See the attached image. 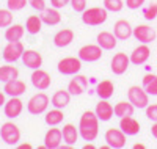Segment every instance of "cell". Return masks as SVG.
Instances as JSON below:
<instances>
[{
  "mask_svg": "<svg viewBox=\"0 0 157 149\" xmlns=\"http://www.w3.org/2000/svg\"><path fill=\"white\" fill-rule=\"evenodd\" d=\"M113 33H115V36L118 39H123L124 41V39H129L130 36L134 35V29H132V25L129 24V21L120 19L113 27Z\"/></svg>",
  "mask_w": 157,
  "mask_h": 149,
  "instance_id": "20",
  "label": "cell"
},
{
  "mask_svg": "<svg viewBox=\"0 0 157 149\" xmlns=\"http://www.w3.org/2000/svg\"><path fill=\"white\" fill-rule=\"evenodd\" d=\"M143 88L151 96H157V75L155 74H146L143 77Z\"/></svg>",
  "mask_w": 157,
  "mask_h": 149,
  "instance_id": "33",
  "label": "cell"
},
{
  "mask_svg": "<svg viewBox=\"0 0 157 149\" xmlns=\"http://www.w3.org/2000/svg\"><path fill=\"white\" fill-rule=\"evenodd\" d=\"M69 3L75 13H83L86 10V0H71Z\"/></svg>",
  "mask_w": 157,
  "mask_h": 149,
  "instance_id": "38",
  "label": "cell"
},
{
  "mask_svg": "<svg viewBox=\"0 0 157 149\" xmlns=\"http://www.w3.org/2000/svg\"><path fill=\"white\" fill-rule=\"evenodd\" d=\"M113 112H115V116H118V118L132 116L134 112H135V107L130 104L129 101H127V102H118V104L113 107Z\"/></svg>",
  "mask_w": 157,
  "mask_h": 149,
  "instance_id": "30",
  "label": "cell"
},
{
  "mask_svg": "<svg viewBox=\"0 0 157 149\" xmlns=\"http://www.w3.org/2000/svg\"><path fill=\"white\" fill-rule=\"evenodd\" d=\"M30 78H32V85L36 90H39V91H46L50 86V83H52L50 75L46 71H43L41 67H39V69H33Z\"/></svg>",
  "mask_w": 157,
  "mask_h": 149,
  "instance_id": "11",
  "label": "cell"
},
{
  "mask_svg": "<svg viewBox=\"0 0 157 149\" xmlns=\"http://www.w3.org/2000/svg\"><path fill=\"white\" fill-rule=\"evenodd\" d=\"M61 141H63V133L55 126L49 129L44 135V147L47 149H58L61 146Z\"/></svg>",
  "mask_w": 157,
  "mask_h": 149,
  "instance_id": "13",
  "label": "cell"
},
{
  "mask_svg": "<svg viewBox=\"0 0 157 149\" xmlns=\"http://www.w3.org/2000/svg\"><path fill=\"white\" fill-rule=\"evenodd\" d=\"M0 138H2L5 141V144H8V146H16L21 141V130L14 123L8 121V123H5L2 126V129H0Z\"/></svg>",
  "mask_w": 157,
  "mask_h": 149,
  "instance_id": "5",
  "label": "cell"
},
{
  "mask_svg": "<svg viewBox=\"0 0 157 149\" xmlns=\"http://www.w3.org/2000/svg\"><path fill=\"white\" fill-rule=\"evenodd\" d=\"M63 119H64V113H63V110H61V108H55V107H54V110L47 112L46 116H44L46 124L50 126V127L58 126L60 123H63Z\"/></svg>",
  "mask_w": 157,
  "mask_h": 149,
  "instance_id": "29",
  "label": "cell"
},
{
  "mask_svg": "<svg viewBox=\"0 0 157 149\" xmlns=\"http://www.w3.org/2000/svg\"><path fill=\"white\" fill-rule=\"evenodd\" d=\"M71 96H72V94L68 90H58V91L54 93L50 102H52V105H54L55 108H61V110H63V108L68 107V104L71 102Z\"/></svg>",
  "mask_w": 157,
  "mask_h": 149,
  "instance_id": "24",
  "label": "cell"
},
{
  "mask_svg": "<svg viewBox=\"0 0 157 149\" xmlns=\"http://www.w3.org/2000/svg\"><path fill=\"white\" fill-rule=\"evenodd\" d=\"M21 60L27 67H30V69H39V67L43 66V55L36 50H32V49L24 50Z\"/></svg>",
  "mask_w": 157,
  "mask_h": 149,
  "instance_id": "15",
  "label": "cell"
},
{
  "mask_svg": "<svg viewBox=\"0 0 157 149\" xmlns=\"http://www.w3.org/2000/svg\"><path fill=\"white\" fill-rule=\"evenodd\" d=\"M86 88H88V78L85 75H78V74H75L71 78V82L68 85V91L72 96H80V94L86 91Z\"/></svg>",
  "mask_w": 157,
  "mask_h": 149,
  "instance_id": "16",
  "label": "cell"
},
{
  "mask_svg": "<svg viewBox=\"0 0 157 149\" xmlns=\"http://www.w3.org/2000/svg\"><path fill=\"white\" fill-rule=\"evenodd\" d=\"M146 116H148V119H151V121H157V104H152V105H148L146 107Z\"/></svg>",
  "mask_w": 157,
  "mask_h": 149,
  "instance_id": "40",
  "label": "cell"
},
{
  "mask_svg": "<svg viewBox=\"0 0 157 149\" xmlns=\"http://www.w3.org/2000/svg\"><path fill=\"white\" fill-rule=\"evenodd\" d=\"M124 6V2L123 0H104V8L107 11H112V13H118L121 11Z\"/></svg>",
  "mask_w": 157,
  "mask_h": 149,
  "instance_id": "35",
  "label": "cell"
},
{
  "mask_svg": "<svg viewBox=\"0 0 157 149\" xmlns=\"http://www.w3.org/2000/svg\"><path fill=\"white\" fill-rule=\"evenodd\" d=\"M19 77V69L16 66H0V82H10Z\"/></svg>",
  "mask_w": 157,
  "mask_h": 149,
  "instance_id": "32",
  "label": "cell"
},
{
  "mask_svg": "<svg viewBox=\"0 0 157 149\" xmlns=\"http://www.w3.org/2000/svg\"><path fill=\"white\" fill-rule=\"evenodd\" d=\"M130 64V57H127L124 52H120V53H115L113 58H112V72L115 75H123L126 71H127V67Z\"/></svg>",
  "mask_w": 157,
  "mask_h": 149,
  "instance_id": "10",
  "label": "cell"
},
{
  "mask_svg": "<svg viewBox=\"0 0 157 149\" xmlns=\"http://www.w3.org/2000/svg\"><path fill=\"white\" fill-rule=\"evenodd\" d=\"M127 99L135 108H146L149 104V94L145 91V88H140L137 85L130 86L127 91Z\"/></svg>",
  "mask_w": 157,
  "mask_h": 149,
  "instance_id": "3",
  "label": "cell"
},
{
  "mask_svg": "<svg viewBox=\"0 0 157 149\" xmlns=\"http://www.w3.org/2000/svg\"><path fill=\"white\" fill-rule=\"evenodd\" d=\"M5 93H2V91H0V107H2V105H5Z\"/></svg>",
  "mask_w": 157,
  "mask_h": 149,
  "instance_id": "44",
  "label": "cell"
},
{
  "mask_svg": "<svg viewBox=\"0 0 157 149\" xmlns=\"http://www.w3.org/2000/svg\"><path fill=\"white\" fill-rule=\"evenodd\" d=\"M3 91H5V94H8L11 97H14V96L19 97L27 91V85H25V82H22V80L14 78V80H10V82H5Z\"/></svg>",
  "mask_w": 157,
  "mask_h": 149,
  "instance_id": "19",
  "label": "cell"
},
{
  "mask_svg": "<svg viewBox=\"0 0 157 149\" xmlns=\"http://www.w3.org/2000/svg\"><path fill=\"white\" fill-rule=\"evenodd\" d=\"M43 29V19L41 16H29L25 22V30L30 35H38Z\"/></svg>",
  "mask_w": 157,
  "mask_h": 149,
  "instance_id": "31",
  "label": "cell"
},
{
  "mask_svg": "<svg viewBox=\"0 0 157 149\" xmlns=\"http://www.w3.org/2000/svg\"><path fill=\"white\" fill-rule=\"evenodd\" d=\"M41 19H43V24H46V25H57L61 22V14H60L58 8L52 6V8H46L43 11Z\"/></svg>",
  "mask_w": 157,
  "mask_h": 149,
  "instance_id": "25",
  "label": "cell"
},
{
  "mask_svg": "<svg viewBox=\"0 0 157 149\" xmlns=\"http://www.w3.org/2000/svg\"><path fill=\"white\" fill-rule=\"evenodd\" d=\"M151 133H152V137L157 140V121L152 124V127H151Z\"/></svg>",
  "mask_w": 157,
  "mask_h": 149,
  "instance_id": "43",
  "label": "cell"
},
{
  "mask_svg": "<svg viewBox=\"0 0 157 149\" xmlns=\"http://www.w3.org/2000/svg\"><path fill=\"white\" fill-rule=\"evenodd\" d=\"M58 67V72L63 75H75L78 74V71L82 69V60L80 58H75V57H66V58H61L57 64Z\"/></svg>",
  "mask_w": 157,
  "mask_h": 149,
  "instance_id": "6",
  "label": "cell"
},
{
  "mask_svg": "<svg viewBox=\"0 0 157 149\" xmlns=\"http://www.w3.org/2000/svg\"><path fill=\"white\" fill-rule=\"evenodd\" d=\"M94 113L96 116L99 118V121H110L115 115L113 112V105L110 102H107V99H101L98 104H96V108H94Z\"/></svg>",
  "mask_w": 157,
  "mask_h": 149,
  "instance_id": "17",
  "label": "cell"
},
{
  "mask_svg": "<svg viewBox=\"0 0 157 149\" xmlns=\"http://www.w3.org/2000/svg\"><path fill=\"white\" fill-rule=\"evenodd\" d=\"M78 133L83 141H94L99 135V118L94 112H85L78 121Z\"/></svg>",
  "mask_w": 157,
  "mask_h": 149,
  "instance_id": "1",
  "label": "cell"
},
{
  "mask_svg": "<svg viewBox=\"0 0 157 149\" xmlns=\"http://www.w3.org/2000/svg\"><path fill=\"white\" fill-rule=\"evenodd\" d=\"M96 39H98V44L104 50H113L118 44V38L115 36V33H110V32H101Z\"/></svg>",
  "mask_w": 157,
  "mask_h": 149,
  "instance_id": "23",
  "label": "cell"
},
{
  "mask_svg": "<svg viewBox=\"0 0 157 149\" xmlns=\"http://www.w3.org/2000/svg\"><path fill=\"white\" fill-rule=\"evenodd\" d=\"M146 0H126V6L129 10H138L140 6H143Z\"/></svg>",
  "mask_w": 157,
  "mask_h": 149,
  "instance_id": "41",
  "label": "cell"
},
{
  "mask_svg": "<svg viewBox=\"0 0 157 149\" xmlns=\"http://www.w3.org/2000/svg\"><path fill=\"white\" fill-rule=\"evenodd\" d=\"M102 50L104 49L99 44H86V46L78 49V58L82 61H86V63L98 61L102 57Z\"/></svg>",
  "mask_w": 157,
  "mask_h": 149,
  "instance_id": "9",
  "label": "cell"
},
{
  "mask_svg": "<svg viewBox=\"0 0 157 149\" xmlns=\"http://www.w3.org/2000/svg\"><path fill=\"white\" fill-rule=\"evenodd\" d=\"M49 102H50V99L46 93H36L27 102V110L32 115H41L47 110Z\"/></svg>",
  "mask_w": 157,
  "mask_h": 149,
  "instance_id": "4",
  "label": "cell"
},
{
  "mask_svg": "<svg viewBox=\"0 0 157 149\" xmlns=\"http://www.w3.org/2000/svg\"><path fill=\"white\" fill-rule=\"evenodd\" d=\"M69 2H71V0H50V5L54 6V8H58L60 10V8H64Z\"/></svg>",
  "mask_w": 157,
  "mask_h": 149,
  "instance_id": "42",
  "label": "cell"
},
{
  "mask_svg": "<svg viewBox=\"0 0 157 149\" xmlns=\"http://www.w3.org/2000/svg\"><path fill=\"white\" fill-rule=\"evenodd\" d=\"M29 5L35 10V11H44L46 10V0H29Z\"/></svg>",
  "mask_w": 157,
  "mask_h": 149,
  "instance_id": "39",
  "label": "cell"
},
{
  "mask_svg": "<svg viewBox=\"0 0 157 149\" xmlns=\"http://www.w3.org/2000/svg\"><path fill=\"white\" fill-rule=\"evenodd\" d=\"M120 129L126 135L132 137V135H137L140 132V123L132 116H124V118H120Z\"/></svg>",
  "mask_w": 157,
  "mask_h": 149,
  "instance_id": "21",
  "label": "cell"
},
{
  "mask_svg": "<svg viewBox=\"0 0 157 149\" xmlns=\"http://www.w3.org/2000/svg\"><path fill=\"white\" fill-rule=\"evenodd\" d=\"M13 24V11L10 8H0V29H6Z\"/></svg>",
  "mask_w": 157,
  "mask_h": 149,
  "instance_id": "34",
  "label": "cell"
},
{
  "mask_svg": "<svg viewBox=\"0 0 157 149\" xmlns=\"http://www.w3.org/2000/svg\"><path fill=\"white\" fill-rule=\"evenodd\" d=\"M24 33H25V29L21 24H11L5 30V39L6 41H21Z\"/></svg>",
  "mask_w": 157,
  "mask_h": 149,
  "instance_id": "28",
  "label": "cell"
},
{
  "mask_svg": "<svg viewBox=\"0 0 157 149\" xmlns=\"http://www.w3.org/2000/svg\"><path fill=\"white\" fill-rule=\"evenodd\" d=\"M29 3V0H8L6 2V6L11 10V11H21L25 8V5Z\"/></svg>",
  "mask_w": 157,
  "mask_h": 149,
  "instance_id": "37",
  "label": "cell"
},
{
  "mask_svg": "<svg viewBox=\"0 0 157 149\" xmlns=\"http://www.w3.org/2000/svg\"><path fill=\"white\" fill-rule=\"evenodd\" d=\"M109 17V11L105 8H101V6H93V8H88L82 13V22L91 27H96L101 25L107 21Z\"/></svg>",
  "mask_w": 157,
  "mask_h": 149,
  "instance_id": "2",
  "label": "cell"
},
{
  "mask_svg": "<svg viewBox=\"0 0 157 149\" xmlns=\"http://www.w3.org/2000/svg\"><path fill=\"white\" fill-rule=\"evenodd\" d=\"M22 110H24V102H22L17 96L11 97V99H10L8 102H5V105H3L5 116L10 118V119H14V118L21 116Z\"/></svg>",
  "mask_w": 157,
  "mask_h": 149,
  "instance_id": "12",
  "label": "cell"
},
{
  "mask_svg": "<svg viewBox=\"0 0 157 149\" xmlns=\"http://www.w3.org/2000/svg\"><path fill=\"white\" fill-rule=\"evenodd\" d=\"M61 133H63V141L69 144V146H74L77 143V138H78V127H75L74 124H66L63 129H61Z\"/></svg>",
  "mask_w": 157,
  "mask_h": 149,
  "instance_id": "26",
  "label": "cell"
},
{
  "mask_svg": "<svg viewBox=\"0 0 157 149\" xmlns=\"http://www.w3.org/2000/svg\"><path fill=\"white\" fill-rule=\"evenodd\" d=\"M74 36H75L74 30H71V29H61L54 36V44H55V47H60V49L68 47L74 41Z\"/></svg>",
  "mask_w": 157,
  "mask_h": 149,
  "instance_id": "18",
  "label": "cell"
},
{
  "mask_svg": "<svg viewBox=\"0 0 157 149\" xmlns=\"http://www.w3.org/2000/svg\"><path fill=\"white\" fill-rule=\"evenodd\" d=\"M149 55H151V50L148 47V44H141L138 47L134 49V52L130 53V63L132 64H143L149 60Z\"/></svg>",
  "mask_w": 157,
  "mask_h": 149,
  "instance_id": "22",
  "label": "cell"
},
{
  "mask_svg": "<svg viewBox=\"0 0 157 149\" xmlns=\"http://www.w3.org/2000/svg\"><path fill=\"white\" fill-rule=\"evenodd\" d=\"M134 149H145V144H141V143H137V144H134Z\"/></svg>",
  "mask_w": 157,
  "mask_h": 149,
  "instance_id": "47",
  "label": "cell"
},
{
  "mask_svg": "<svg viewBox=\"0 0 157 149\" xmlns=\"http://www.w3.org/2000/svg\"><path fill=\"white\" fill-rule=\"evenodd\" d=\"M143 17H145L146 21H152L157 17V3L152 2L151 5H148L145 8V11H143Z\"/></svg>",
  "mask_w": 157,
  "mask_h": 149,
  "instance_id": "36",
  "label": "cell"
},
{
  "mask_svg": "<svg viewBox=\"0 0 157 149\" xmlns=\"http://www.w3.org/2000/svg\"><path fill=\"white\" fill-rule=\"evenodd\" d=\"M113 91H115V85L112 80H102L96 86V94L101 99H110L113 96Z\"/></svg>",
  "mask_w": 157,
  "mask_h": 149,
  "instance_id": "27",
  "label": "cell"
},
{
  "mask_svg": "<svg viewBox=\"0 0 157 149\" xmlns=\"http://www.w3.org/2000/svg\"><path fill=\"white\" fill-rule=\"evenodd\" d=\"M24 44L21 41H8V44L3 49V60L6 63H14L22 58L24 53Z\"/></svg>",
  "mask_w": 157,
  "mask_h": 149,
  "instance_id": "7",
  "label": "cell"
},
{
  "mask_svg": "<svg viewBox=\"0 0 157 149\" xmlns=\"http://www.w3.org/2000/svg\"><path fill=\"white\" fill-rule=\"evenodd\" d=\"M83 149H96V146H94L93 143H91V141H88V143L83 146Z\"/></svg>",
  "mask_w": 157,
  "mask_h": 149,
  "instance_id": "46",
  "label": "cell"
},
{
  "mask_svg": "<svg viewBox=\"0 0 157 149\" xmlns=\"http://www.w3.org/2000/svg\"><path fill=\"white\" fill-rule=\"evenodd\" d=\"M134 36L141 44H149L155 39V30L149 25H137L134 29Z\"/></svg>",
  "mask_w": 157,
  "mask_h": 149,
  "instance_id": "14",
  "label": "cell"
},
{
  "mask_svg": "<svg viewBox=\"0 0 157 149\" xmlns=\"http://www.w3.org/2000/svg\"><path fill=\"white\" fill-rule=\"evenodd\" d=\"M126 137L127 135L121 130V129H109L104 135L105 143L112 147V149H123L126 146Z\"/></svg>",
  "mask_w": 157,
  "mask_h": 149,
  "instance_id": "8",
  "label": "cell"
},
{
  "mask_svg": "<svg viewBox=\"0 0 157 149\" xmlns=\"http://www.w3.org/2000/svg\"><path fill=\"white\" fill-rule=\"evenodd\" d=\"M19 149H32V144H29V143H22V144H19Z\"/></svg>",
  "mask_w": 157,
  "mask_h": 149,
  "instance_id": "45",
  "label": "cell"
}]
</instances>
